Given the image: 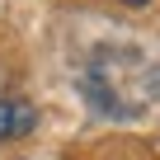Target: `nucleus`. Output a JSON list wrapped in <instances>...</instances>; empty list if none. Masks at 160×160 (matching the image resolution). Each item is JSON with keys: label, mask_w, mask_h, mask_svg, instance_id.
Listing matches in <instances>:
<instances>
[{"label": "nucleus", "mask_w": 160, "mask_h": 160, "mask_svg": "<svg viewBox=\"0 0 160 160\" xmlns=\"http://www.w3.org/2000/svg\"><path fill=\"white\" fill-rule=\"evenodd\" d=\"M85 94L113 118H137L160 94V71L137 47H99L85 71Z\"/></svg>", "instance_id": "1"}, {"label": "nucleus", "mask_w": 160, "mask_h": 160, "mask_svg": "<svg viewBox=\"0 0 160 160\" xmlns=\"http://www.w3.org/2000/svg\"><path fill=\"white\" fill-rule=\"evenodd\" d=\"M38 127V108L28 99H10V94H0V141H19Z\"/></svg>", "instance_id": "2"}, {"label": "nucleus", "mask_w": 160, "mask_h": 160, "mask_svg": "<svg viewBox=\"0 0 160 160\" xmlns=\"http://www.w3.org/2000/svg\"><path fill=\"white\" fill-rule=\"evenodd\" d=\"M132 5H146V0H132Z\"/></svg>", "instance_id": "3"}]
</instances>
